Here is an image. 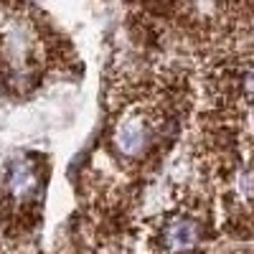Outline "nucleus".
Wrapping results in <instances>:
<instances>
[{
	"label": "nucleus",
	"mask_w": 254,
	"mask_h": 254,
	"mask_svg": "<svg viewBox=\"0 0 254 254\" xmlns=\"http://www.w3.org/2000/svg\"><path fill=\"white\" fill-rule=\"evenodd\" d=\"M155 122L147 117L142 110H130L122 115V120L115 125L112 142L117 147V153L127 160H140L150 153V147L155 145Z\"/></svg>",
	"instance_id": "f257e3e1"
},
{
	"label": "nucleus",
	"mask_w": 254,
	"mask_h": 254,
	"mask_svg": "<svg viewBox=\"0 0 254 254\" xmlns=\"http://www.w3.org/2000/svg\"><path fill=\"white\" fill-rule=\"evenodd\" d=\"M206 242V231L198 216L193 214H173L160 226L158 247L160 254H201Z\"/></svg>",
	"instance_id": "f03ea898"
},
{
	"label": "nucleus",
	"mask_w": 254,
	"mask_h": 254,
	"mask_svg": "<svg viewBox=\"0 0 254 254\" xmlns=\"http://www.w3.org/2000/svg\"><path fill=\"white\" fill-rule=\"evenodd\" d=\"M41 190V178L36 165L28 160H13L5 171V193L13 203L26 206L31 201H36Z\"/></svg>",
	"instance_id": "7ed1b4c3"
},
{
	"label": "nucleus",
	"mask_w": 254,
	"mask_h": 254,
	"mask_svg": "<svg viewBox=\"0 0 254 254\" xmlns=\"http://www.w3.org/2000/svg\"><path fill=\"white\" fill-rule=\"evenodd\" d=\"M242 84H244V92L254 99V64L244 69V76H242Z\"/></svg>",
	"instance_id": "20e7f679"
}]
</instances>
